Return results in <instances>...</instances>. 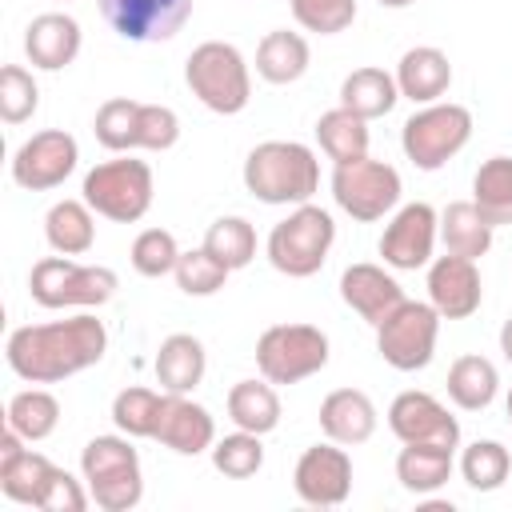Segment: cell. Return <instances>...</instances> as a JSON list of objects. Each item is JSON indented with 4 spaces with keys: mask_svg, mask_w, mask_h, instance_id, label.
Returning a JSON list of instances; mask_svg holds the SVG:
<instances>
[{
    "mask_svg": "<svg viewBox=\"0 0 512 512\" xmlns=\"http://www.w3.org/2000/svg\"><path fill=\"white\" fill-rule=\"evenodd\" d=\"M96 4L108 28L132 44L172 40L192 16V0H96Z\"/></svg>",
    "mask_w": 512,
    "mask_h": 512,
    "instance_id": "obj_15",
    "label": "cell"
},
{
    "mask_svg": "<svg viewBox=\"0 0 512 512\" xmlns=\"http://www.w3.org/2000/svg\"><path fill=\"white\" fill-rule=\"evenodd\" d=\"M80 160V144L64 128H44L32 132L16 152H12V180L28 192H52L60 188Z\"/></svg>",
    "mask_w": 512,
    "mask_h": 512,
    "instance_id": "obj_13",
    "label": "cell"
},
{
    "mask_svg": "<svg viewBox=\"0 0 512 512\" xmlns=\"http://www.w3.org/2000/svg\"><path fill=\"white\" fill-rule=\"evenodd\" d=\"M92 504V492L88 484H80L72 472L64 468H52L48 484H44V496H40V508L44 512H84Z\"/></svg>",
    "mask_w": 512,
    "mask_h": 512,
    "instance_id": "obj_45",
    "label": "cell"
},
{
    "mask_svg": "<svg viewBox=\"0 0 512 512\" xmlns=\"http://www.w3.org/2000/svg\"><path fill=\"white\" fill-rule=\"evenodd\" d=\"M244 188L260 204L296 208L308 204L320 188V160L300 140H264L244 156Z\"/></svg>",
    "mask_w": 512,
    "mask_h": 512,
    "instance_id": "obj_2",
    "label": "cell"
},
{
    "mask_svg": "<svg viewBox=\"0 0 512 512\" xmlns=\"http://www.w3.org/2000/svg\"><path fill=\"white\" fill-rule=\"evenodd\" d=\"M60 4H68V0H60Z\"/></svg>",
    "mask_w": 512,
    "mask_h": 512,
    "instance_id": "obj_49",
    "label": "cell"
},
{
    "mask_svg": "<svg viewBox=\"0 0 512 512\" xmlns=\"http://www.w3.org/2000/svg\"><path fill=\"white\" fill-rule=\"evenodd\" d=\"M484 300V280L476 260L468 256H432L428 264V304L440 312V320H468Z\"/></svg>",
    "mask_w": 512,
    "mask_h": 512,
    "instance_id": "obj_17",
    "label": "cell"
},
{
    "mask_svg": "<svg viewBox=\"0 0 512 512\" xmlns=\"http://www.w3.org/2000/svg\"><path fill=\"white\" fill-rule=\"evenodd\" d=\"M44 240L60 256H84L96 244V212L88 200H56L44 216Z\"/></svg>",
    "mask_w": 512,
    "mask_h": 512,
    "instance_id": "obj_27",
    "label": "cell"
},
{
    "mask_svg": "<svg viewBox=\"0 0 512 512\" xmlns=\"http://www.w3.org/2000/svg\"><path fill=\"white\" fill-rule=\"evenodd\" d=\"M436 240H440V212L424 200H412L388 216L376 248L392 272H416V268L432 264Z\"/></svg>",
    "mask_w": 512,
    "mask_h": 512,
    "instance_id": "obj_12",
    "label": "cell"
},
{
    "mask_svg": "<svg viewBox=\"0 0 512 512\" xmlns=\"http://www.w3.org/2000/svg\"><path fill=\"white\" fill-rule=\"evenodd\" d=\"M468 140H472V112L452 100L420 104L400 128V148L420 172L444 168L452 156L464 152Z\"/></svg>",
    "mask_w": 512,
    "mask_h": 512,
    "instance_id": "obj_8",
    "label": "cell"
},
{
    "mask_svg": "<svg viewBox=\"0 0 512 512\" xmlns=\"http://www.w3.org/2000/svg\"><path fill=\"white\" fill-rule=\"evenodd\" d=\"M188 92L216 116H236L252 100V68L244 52L228 40H204L184 60Z\"/></svg>",
    "mask_w": 512,
    "mask_h": 512,
    "instance_id": "obj_3",
    "label": "cell"
},
{
    "mask_svg": "<svg viewBox=\"0 0 512 512\" xmlns=\"http://www.w3.org/2000/svg\"><path fill=\"white\" fill-rule=\"evenodd\" d=\"M316 420H320L324 440H336L344 448H356V444L372 440L380 412H376V404H372L368 392H360V388H332L320 400Z\"/></svg>",
    "mask_w": 512,
    "mask_h": 512,
    "instance_id": "obj_21",
    "label": "cell"
},
{
    "mask_svg": "<svg viewBox=\"0 0 512 512\" xmlns=\"http://www.w3.org/2000/svg\"><path fill=\"white\" fill-rule=\"evenodd\" d=\"M224 408H228V420L236 428L256 432V436H268L280 424V396H276L272 380H264V376L260 380H236L228 388Z\"/></svg>",
    "mask_w": 512,
    "mask_h": 512,
    "instance_id": "obj_30",
    "label": "cell"
},
{
    "mask_svg": "<svg viewBox=\"0 0 512 512\" xmlns=\"http://www.w3.org/2000/svg\"><path fill=\"white\" fill-rule=\"evenodd\" d=\"M500 352H504V360L512 364V316L500 324Z\"/></svg>",
    "mask_w": 512,
    "mask_h": 512,
    "instance_id": "obj_46",
    "label": "cell"
},
{
    "mask_svg": "<svg viewBox=\"0 0 512 512\" xmlns=\"http://www.w3.org/2000/svg\"><path fill=\"white\" fill-rule=\"evenodd\" d=\"M336 244V220L320 204H296L280 224H272L264 240V256L280 276L308 280L324 268L328 252Z\"/></svg>",
    "mask_w": 512,
    "mask_h": 512,
    "instance_id": "obj_4",
    "label": "cell"
},
{
    "mask_svg": "<svg viewBox=\"0 0 512 512\" xmlns=\"http://www.w3.org/2000/svg\"><path fill=\"white\" fill-rule=\"evenodd\" d=\"M120 276L104 264H80L72 256H44L28 272V296L48 308V312H68V308H100L116 296Z\"/></svg>",
    "mask_w": 512,
    "mask_h": 512,
    "instance_id": "obj_5",
    "label": "cell"
},
{
    "mask_svg": "<svg viewBox=\"0 0 512 512\" xmlns=\"http://www.w3.org/2000/svg\"><path fill=\"white\" fill-rule=\"evenodd\" d=\"M492 236H496V228L484 220V212H480L472 200H452V204L440 212V244H444V252H452V256L480 260V256H488Z\"/></svg>",
    "mask_w": 512,
    "mask_h": 512,
    "instance_id": "obj_29",
    "label": "cell"
},
{
    "mask_svg": "<svg viewBox=\"0 0 512 512\" xmlns=\"http://www.w3.org/2000/svg\"><path fill=\"white\" fill-rule=\"evenodd\" d=\"M292 488L308 508H340L352 496V456L344 444L324 440L304 448L292 472Z\"/></svg>",
    "mask_w": 512,
    "mask_h": 512,
    "instance_id": "obj_14",
    "label": "cell"
},
{
    "mask_svg": "<svg viewBox=\"0 0 512 512\" xmlns=\"http://www.w3.org/2000/svg\"><path fill=\"white\" fill-rule=\"evenodd\" d=\"M340 300L364 320V324H380L400 300H404V288L400 280L388 272V264H348L340 272Z\"/></svg>",
    "mask_w": 512,
    "mask_h": 512,
    "instance_id": "obj_19",
    "label": "cell"
},
{
    "mask_svg": "<svg viewBox=\"0 0 512 512\" xmlns=\"http://www.w3.org/2000/svg\"><path fill=\"white\" fill-rule=\"evenodd\" d=\"M212 468L220 476H228V480L256 476L264 468V444H260V436L256 432H244V428H236L228 436H216V444H212Z\"/></svg>",
    "mask_w": 512,
    "mask_h": 512,
    "instance_id": "obj_38",
    "label": "cell"
},
{
    "mask_svg": "<svg viewBox=\"0 0 512 512\" xmlns=\"http://www.w3.org/2000/svg\"><path fill=\"white\" fill-rule=\"evenodd\" d=\"M460 480L472 488V492H496L504 488V480L512 476V452L500 444V440H472L460 460Z\"/></svg>",
    "mask_w": 512,
    "mask_h": 512,
    "instance_id": "obj_35",
    "label": "cell"
},
{
    "mask_svg": "<svg viewBox=\"0 0 512 512\" xmlns=\"http://www.w3.org/2000/svg\"><path fill=\"white\" fill-rule=\"evenodd\" d=\"M456 472V452L440 444H404L396 456V480L412 496L440 492Z\"/></svg>",
    "mask_w": 512,
    "mask_h": 512,
    "instance_id": "obj_24",
    "label": "cell"
},
{
    "mask_svg": "<svg viewBox=\"0 0 512 512\" xmlns=\"http://www.w3.org/2000/svg\"><path fill=\"white\" fill-rule=\"evenodd\" d=\"M204 248H208L220 264H228L232 272H236V268H248V264L256 260V228H252L244 216H220V220L208 224Z\"/></svg>",
    "mask_w": 512,
    "mask_h": 512,
    "instance_id": "obj_36",
    "label": "cell"
},
{
    "mask_svg": "<svg viewBox=\"0 0 512 512\" xmlns=\"http://www.w3.org/2000/svg\"><path fill=\"white\" fill-rule=\"evenodd\" d=\"M52 460L44 452H16V456H0V492L16 504H32L40 508V496H44V484L52 476Z\"/></svg>",
    "mask_w": 512,
    "mask_h": 512,
    "instance_id": "obj_34",
    "label": "cell"
},
{
    "mask_svg": "<svg viewBox=\"0 0 512 512\" xmlns=\"http://www.w3.org/2000/svg\"><path fill=\"white\" fill-rule=\"evenodd\" d=\"M504 412H508V424H512V388H508V396H504Z\"/></svg>",
    "mask_w": 512,
    "mask_h": 512,
    "instance_id": "obj_48",
    "label": "cell"
},
{
    "mask_svg": "<svg viewBox=\"0 0 512 512\" xmlns=\"http://www.w3.org/2000/svg\"><path fill=\"white\" fill-rule=\"evenodd\" d=\"M368 120L348 112L344 104L320 112L316 120V144L320 152L332 160V164H352V160H364L368 156Z\"/></svg>",
    "mask_w": 512,
    "mask_h": 512,
    "instance_id": "obj_31",
    "label": "cell"
},
{
    "mask_svg": "<svg viewBox=\"0 0 512 512\" xmlns=\"http://www.w3.org/2000/svg\"><path fill=\"white\" fill-rule=\"evenodd\" d=\"M400 100V88H396V76L376 68V64H364V68H352L344 80H340V104L356 116H364L368 124L388 116Z\"/></svg>",
    "mask_w": 512,
    "mask_h": 512,
    "instance_id": "obj_25",
    "label": "cell"
},
{
    "mask_svg": "<svg viewBox=\"0 0 512 512\" xmlns=\"http://www.w3.org/2000/svg\"><path fill=\"white\" fill-rule=\"evenodd\" d=\"M80 476L92 492V504L104 512H128L144 500V472L132 436H92L80 452Z\"/></svg>",
    "mask_w": 512,
    "mask_h": 512,
    "instance_id": "obj_6",
    "label": "cell"
},
{
    "mask_svg": "<svg viewBox=\"0 0 512 512\" xmlns=\"http://www.w3.org/2000/svg\"><path fill=\"white\" fill-rule=\"evenodd\" d=\"M400 172L388 160H352L332 168V200L340 212H348L360 224H376L400 208Z\"/></svg>",
    "mask_w": 512,
    "mask_h": 512,
    "instance_id": "obj_11",
    "label": "cell"
},
{
    "mask_svg": "<svg viewBox=\"0 0 512 512\" xmlns=\"http://www.w3.org/2000/svg\"><path fill=\"white\" fill-rule=\"evenodd\" d=\"M80 196L88 200V208L96 216H104L112 224H136L152 208L156 180H152L148 160H136L132 152H116V160H104L84 172Z\"/></svg>",
    "mask_w": 512,
    "mask_h": 512,
    "instance_id": "obj_7",
    "label": "cell"
},
{
    "mask_svg": "<svg viewBox=\"0 0 512 512\" xmlns=\"http://www.w3.org/2000/svg\"><path fill=\"white\" fill-rule=\"evenodd\" d=\"M152 372H156V384L160 392H184L192 396L208 372V352L204 344L192 336V332H172L160 340L156 348V360H152Z\"/></svg>",
    "mask_w": 512,
    "mask_h": 512,
    "instance_id": "obj_23",
    "label": "cell"
},
{
    "mask_svg": "<svg viewBox=\"0 0 512 512\" xmlns=\"http://www.w3.org/2000/svg\"><path fill=\"white\" fill-rule=\"evenodd\" d=\"M84 32L80 20L68 12H40L32 16V24L24 28V56L32 68L40 72H60L80 56Z\"/></svg>",
    "mask_w": 512,
    "mask_h": 512,
    "instance_id": "obj_20",
    "label": "cell"
},
{
    "mask_svg": "<svg viewBox=\"0 0 512 512\" xmlns=\"http://www.w3.org/2000/svg\"><path fill=\"white\" fill-rule=\"evenodd\" d=\"M396 88L404 100L412 104H436L448 88H452V64L448 52H440L436 44H416L396 60Z\"/></svg>",
    "mask_w": 512,
    "mask_h": 512,
    "instance_id": "obj_22",
    "label": "cell"
},
{
    "mask_svg": "<svg viewBox=\"0 0 512 512\" xmlns=\"http://www.w3.org/2000/svg\"><path fill=\"white\" fill-rule=\"evenodd\" d=\"M440 340V312L428 300H400L376 324V352L396 372H420L432 364Z\"/></svg>",
    "mask_w": 512,
    "mask_h": 512,
    "instance_id": "obj_9",
    "label": "cell"
},
{
    "mask_svg": "<svg viewBox=\"0 0 512 512\" xmlns=\"http://www.w3.org/2000/svg\"><path fill=\"white\" fill-rule=\"evenodd\" d=\"M312 64V48L300 32L288 28H272L260 44H256V76L268 84H296Z\"/></svg>",
    "mask_w": 512,
    "mask_h": 512,
    "instance_id": "obj_26",
    "label": "cell"
},
{
    "mask_svg": "<svg viewBox=\"0 0 512 512\" xmlns=\"http://www.w3.org/2000/svg\"><path fill=\"white\" fill-rule=\"evenodd\" d=\"M288 4L296 24L320 36H336L356 20V0H288Z\"/></svg>",
    "mask_w": 512,
    "mask_h": 512,
    "instance_id": "obj_43",
    "label": "cell"
},
{
    "mask_svg": "<svg viewBox=\"0 0 512 512\" xmlns=\"http://www.w3.org/2000/svg\"><path fill=\"white\" fill-rule=\"evenodd\" d=\"M160 400H164V392H156V388H140V384L120 388L116 400H112V424H116V432H124L132 440H152Z\"/></svg>",
    "mask_w": 512,
    "mask_h": 512,
    "instance_id": "obj_37",
    "label": "cell"
},
{
    "mask_svg": "<svg viewBox=\"0 0 512 512\" xmlns=\"http://www.w3.org/2000/svg\"><path fill=\"white\" fill-rule=\"evenodd\" d=\"M328 336L316 324H272L256 340V368L272 384H300L328 364Z\"/></svg>",
    "mask_w": 512,
    "mask_h": 512,
    "instance_id": "obj_10",
    "label": "cell"
},
{
    "mask_svg": "<svg viewBox=\"0 0 512 512\" xmlns=\"http://www.w3.org/2000/svg\"><path fill=\"white\" fill-rule=\"evenodd\" d=\"M40 108V84L28 68L4 64L0 68V120L4 124H24Z\"/></svg>",
    "mask_w": 512,
    "mask_h": 512,
    "instance_id": "obj_41",
    "label": "cell"
},
{
    "mask_svg": "<svg viewBox=\"0 0 512 512\" xmlns=\"http://www.w3.org/2000/svg\"><path fill=\"white\" fill-rule=\"evenodd\" d=\"M108 352V328L92 312H76L48 324H20L8 332L4 360L24 384H60Z\"/></svg>",
    "mask_w": 512,
    "mask_h": 512,
    "instance_id": "obj_1",
    "label": "cell"
},
{
    "mask_svg": "<svg viewBox=\"0 0 512 512\" xmlns=\"http://www.w3.org/2000/svg\"><path fill=\"white\" fill-rule=\"evenodd\" d=\"M380 8H408V4H416V0H376Z\"/></svg>",
    "mask_w": 512,
    "mask_h": 512,
    "instance_id": "obj_47",
    "label": "cell"
},
{
    "mask_svg": "<svg viewBox=\"0 0 512 512\" xmlns=\"http://www.w3.org/2000/svg\"><path fill=\"white\" fill-rule=\"evenodd\" d=\"M472 204L492 228L512 224V156H488L472 176Z\"/></svg>",
    "mask_w": 512,
    "mask_h": 512,
    "instance_id": "obj_33",
    "label": "cell"
},
{
    "mask_svg": "<svg viewBox=\"0 0 512 512\" xmlns=\"http://www.w3.org/2000/svg\"><path fill=\"white\" fill-rule=\"evenodd\" d=\"M136 112H140V100H128V96L104 100L92 120L96 140L108 152H136Z\"/></svg>",
    "mask_w": 512,
    "mask_h": 512,
    "instance_id": "obj_40",
    "label": "cell"
},
{
    "mask_svg": "<svg viewBox=\"0 0 512 512\" xmlns=\"http://www.w3.org/2000/svg\"><path fill=\"white\" fill-rule=\"evenodd\" d=\"M180 140V116L168 104H140L136 112V152H168Z\"/></svg>",
    "mask_w": 512,
    "mask_h": 512,
    "instance_id": "obj_44",
    "label": "cell"
},
{
    "mask_svg": "<svg viewBox=\"0 0 512 512\" xmlns=\"http://www.w3.org/2000/svg\"><path fill=\"white\" fill-rule=\"evenodd\" d=\"M388 428L400 444H440V448H460V420L420 388L400 392L388 404Z\"/></svg>",
    "mask_w": 512,
    "mask_h": 512,
    "instance_id": "obj_16",
    "label": "cell"
},
{
    "mask_svg": "<svg viewBox=\"0 0 512 512\" xmlns=\"http://www.w3.org/2000/svg\"><path fill=\"white\" fill-rule=\"evenodd\" d=\"M500 392V372L488 356L480 352H464L452 360L448 368V400L460 412H484Z\"/></svg>",
    "mask_w": 512,
    "mask_h": 512,
    "instance_id": "obj_28",
    "label": "cell"
},
{
    "mask_svg": "<svg viewBox=\"0 0 512 512\" xmlns=\"http://www.w3.org/2000/svg\"><path fill=\"white\" fill-rule=\"evenodd\" d=\"M4 424L8 428H16L28 444H40V440H48L52 432H56V424H60V400L48 392V388H20L12 400H8V408H4Z\"/></svg>",
    "mask_w": 512,
    "mask_h": 512,
    "instance_id": "obj_32",
    "label": "cell"
},
{
    "mask_svg": "<svg viewBox=\"0 0 512 512\" xmlns=\"http://www.w3.org/2000/svg\"><path fill=\"white\" fill-rule=\"evenodd\" d=\"M172 276H176V288H180L184 296H216V292L228 284L232 268H228V264H220V260L200 244V248L180 252V260H176Z\"/></svg>",
    "mask_w": 512,
    "mask_h": 512,
    "instance_id": "obj_39",
    "label": "cell"
},
{
    "mask_svg": "<svg viewBox=\"0 0 512 512\" xmlns=\"http://www.w3.org/2000/svg\"><path fill=\"white\" fill-rule=\"evenodd\" d=\"M156 444H164L168 452L176 456H200V452H212L216 444V420L204 404H196L192 396L184 392H164L160 400V412H156V432H152Z\"/></svg>",
    "mask_w": 512,
    "mask_h": 512,
    "instance_id": "obj_18",
    "label": "cell"
},
{
    "mask_svg": "<svg viewBox=\"0 0 512 512\" xmlns=\"http://www.w3.org/2000/svg\"><path fill=\"white\" fill-rule=\"evenodd\" d=\"M128 260H132V268H136L140 276L160 280V276H168V272L176 268L180 244H176V236H172L168 228H144V232L132 240Z\"/></svg>",
    "mask_w": 512,
    "mask_h": 512,
    "instance_id": "obj_42",
    "label": "cell"
}]
</instances>
